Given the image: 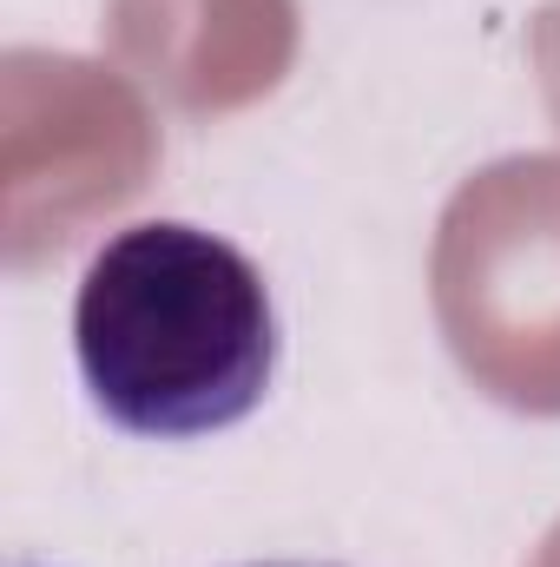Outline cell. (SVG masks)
Wrapping results in <instances>:
<instances>
[{
  "mask_svg": "<svg viewBox=\"0 0 560 567\" xmlns=\"http://www.w3.org/2000/svg\"><path fill=\"white\" fill-rule=\"evenodd\" d=\"M7 93V265L60 258L93 218L133 205L158 172V133L106 66L73 53L13 47L0 60Z\"/></svg>",
  "mask_w": 560,
  "mask_h": 567,
  "instance_id": "obj_3",
  "label": "cell"
},
{
  "mask_svg": "<svg viewBox=\"0 0 560 567\" xmlns=\"http://www.w3.org/2000/svg\"><path fill=\"white\" fill-rule=\"evenodd\" d=\"M113 60L185 120L271 100L297 60V0H106Z\"/></svg>",
  "mask_w": 560,
  "mask_h": 567,
  "instance_id": "obj_4",
  "label": "cell"
},
{
  "mask_svg": "<svg viewBox=\"0 0 560 567\" xmlns=\"http://www.w3.org/2000/svg\"><path fill=\"white\" fill-rule=\"evenodd\" d=\"M528 47H535V66H541V93H548V113L560 126V0H548L528 27Z\"/></svg>",
  "mask_w": 560,
  "mask_h": 567,
  "instance_id": "obj_5",
  "label": "cell"
},
{
  "mask_svg": "<svg viewBox=\"0 0 560 567\" xmlns=\"http://www.w3.org/2000/svg\"><path fill=\"white\" fill-rule=\"evenodd\" d=\"M73 350L93 403L133 435L231 429L278 370L271 284L231 238L145 218L93 251L73 297Z\"/></svg>",
  "mask_w": 560,
  "mask_h": 567,
  "instance_id": "obj_1",
  "label": "cell"
},
{
  "mask_svg": "<svg viewBox=\"0 0 560 567\" xmlns=\"http://www.w3.org/2000/svg\"><path fill=\"white\" fill-rule=\"evenodd\" d=\"M251 567H310V561H251Z\"/></svg>",
  "mask_w": 560,
  "mask_h": 567,
  "instance_id": "obj_7",
  "label": "cell"
},
{
  "mask_svg": "<svg viewBox=\"0 0 560 567\" xmlns=\"http://www.w3.org/2000/svg\"><path fill=\"white\" fill-rule=\"evenodd\" d=\"M428 303L462 377L521 416H560V152H515L435 218Z\"/></svg>",
  "mask_w": 560,
  "mask_h": 567,
  "instance_id": "obj_2",
  "label": "cell"
},
{
  "mask_svg": "<svg viewBox=\"0 0 560 567\" xmlns=\"http://www.w3.org/2000/svg\"><path fill=\"white\" fill-rule=\"evenodd\" d=\"M528 567H560V522L548 528V542L535 548V561H528Z\"/></svg>",
  "mask_w": 560,
  "mask_h": 567,
  "instance_id": "obj_6",
  "label": "cell"
}]
</instances>
